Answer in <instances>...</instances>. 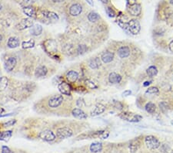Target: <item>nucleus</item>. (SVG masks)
Listing matches in <instances>:
<instances>
[{
  "instance_id": "nucleus-5",
  "label": "nucleus",
  "mask_w": 173,
  "mask_h": 153,
  "mask_svg": "<svg viewBox=\"0 0 173 153\" xmlns=\"http://www.w3.org/2000/svg\"><path fill=\"white\" fill-rule=\"evenodd\" d=\"M56 135H57V137L59 138H66L71 137L72 135H73V131L71 128H69L68 127L59 128L56 131Z\"/></svg>"
},
{
  "instance_id": "nucleus-37",
  "label": "nucleus",
  "mask_w": 173,
  "mask_h": 153,
  "mask_svg": "<svg viewBox=\"0 0 173 153\" xmlns=\"http://www.w3.org/2000/svg\"><path fill=\"white\" fill-rule=\"evenodd\" d=\"M76 105L79 107H83L85 106V103L84 100L83 98H79L76 102Z\"/></svg>"
},
{
  "instance_id": "nucleus-28",
  "label": "nucleus",
  "mask_w": 173,
  "mask_h": 153,
  "mask_svg": "<svg viewBox=\"0 0 173 153\" xmlns=\"http://www.w3.org/2000/svg\"><path fill=\"white\" fill-rule=\"evenodd\" d=\"M99 19H100V16L95 12H91L88 15V20L92 22H97Z\"/></svg>"
},
{
  "instance_id": "nucleus-33",
  "label": "nucleus",
  "mask_w": 173,
  "mask_h": 153,
  "mask_svg": "<svg viewBox=\"0 0 173 153\" xmlns=\"http://www.w3.org/2000/svg\"><path fill=\"white\" fill-rule=\"evenodd\" d=\"M22 48L24 49H30L34 47L35 46V41L33 40H30L29 41H24L22 44Z\"/></svg>"
},
{
  "instance_id": "nucleus-47",
  "label": "nucleus",
  "mask_w": 173,
  "mask_h": 153,
  "mask_svg": "<svg viewBox=\"0 0 173 153\" xmlns=\"http://www.w3.org/2000/svg\"><path fill=\"white\" fill-rule=\"evenodd\" d=\"M2 112H4V109L2 108V107H0V114H2Z\"/></svg>"
},
{
  "instance_id": "nucleus-40",
  "label": "nucleus",
  "mask_w": 173,
  "mask_h": 153,
  "mask_svg": "<svg viewBox=\"0 0 173 153\" xmlns=\"http://www.w3.org/2000/svg\"><path fill=\"white\" fill-rule=\"evenodd\" d=\"M2 153H13V152L8 147V146H2Z\"/></svg>"
},
{
  "instance_id": "nucleus-1",
  "label": "nucleus",
  "mask_w": 173,
  "mask_h": 153,
  "mask_svg": "<svg viewBox=\"0 0 173 153\" xmlns=\"http://www.w3.org/2000/svg\"><path fill=\"white\" fill-rule=\"evenodd\" d=\"M118 25L122 29L128 31L132 35H137L141 30V26L137 20H131L128 22H118Z\"/></svg>"
},
{
  "instance_id": "nucleus-38",
  "label": "nucleus",
  "mask_w": 173,
  "mask_h": 153,
  "mask_svg": "<svg viewBox=\"0 0 173 153\" xmlns=\"http://www.w3.org/2000/svg\"><path fill=\"white\" fill-rule=\"evenodd\" d=\"M16 123V120H10V121H7L6 123L3 124V126L4 127H9V126H13Z\"/></svg>"
},
{
  "instance_id": "nucleus-4",
  "label": "nucleus",
  "mask_w": 173,
  "mask_h": 153,
  "mask_svg": "<svg viewBox=\"0 0 173 153\" xmlns=\"http://www.w3.org/2000/svg\"><path fill=\"white\" fill-rule=\"evenodd\" d=\"M63 96L61 94H56V95L52 96L50 97V99L48 102V104L52 108H56V107H59L61 105L63 102Z\"/></svg>"
},
{
  "instance_id": "nucleus-42",
  "label": "nucleus",
  "mask_w": 173,
  "mask_h": 153,
  "mask_svg": "<svg viewBox=\"0 0 173 153\" xmlns=\"http://www.w3.org/2000/svg\"><path fill=\"white\" fill-rule=\"evenodd\" d=\"M136 2H137V0H127V2H128V6H130V5L136 4Z\"/></svg>"
},
{
  "instance_id": "nucleus-25",
  "label": "nucleus",
  "mask_w": 173,
  "mask_h": 153,
  "mask_svg": "<svg viewBox=\"0 0 173 153\" xmlns=\"http://www.w3.org/2000/svg\"><path fill=\"white\" fill-rule=\"evenodd\" d=\"M85 84L87 88H89V89H97L98 88V83L96 81H95L94 80L92 79H88L85 81Z\"/></svg>"
},
{
  "instance_id": "nucleus-3",
  "label": "nucleus",
  "mask_w": 173,
  "mask_h": 153,
  "mask_svg": "<svg viewBox=\"0 0 173 153\" xmlns=\"http://www.w3.org/2000/svg\"><path fill=\"white\" fill-rule=\"evenodd\" d=\"M119 117L122 119L130 121V122H134V123L139 122V121H140L142 119V117L141 115H136V114L130 113V112L122 113L119 115Z\"/></svg>"
},
{
  "instance_id": "nucleus-51",
  "label": "nucleus",
  "mask_w": 173,
  "mask_h": 153,
  "mask_svg": "<svg viewBox=\"0 0 173 153\" xmlns=\"http://www.w3.org/2000/svg\"><path fill=\"white\" fill-rule=\"evenodd\" d=\"M171 123H172V125H173V121H172Z\"/></svg>"
},
{
  "instance_id": "nucleus-27",
  "label": "nucleus",
  "mask_w": 173,
  "mask_h": 153,
  "mask_svg": "<svg viewBox=\"0 0 173 153\" xmlns=\"http://www.w3.org/2000/svg\"><path fill=\"white\" fill-rule=\"evenodd\" d=\"M9 85V79L6 77L0 78V91H4Z\"/></svg>"
},
{
  "instance_id": "nucleus-32",
  "label": "nucleus",
  "mask_w": 173,
  "mask_h": 153,
  "mask_svg": "<svg viewBox=\"0 0 173 153\" xmlns=\"http://www.w3.org/2000/svg\"><path fill=\"white\" fill-rule=\"evenodd\" d=\"M12 136V131H6L0 133V140L7 141Z\"/></svg>"
},
{
  "instance_id": "nucleus-29",
  "label": "nucleus",
  "mask_w": 173,
  "mask_h": 153,
  "mask_svg": "<svg viewBox=\"0 0 173 153\" xmlns=\"http://www.w3.org/2000/svg\"><path fill=\"white\" fill-rule=\"evenodd\" d=\"M100 60L99 58L96 57L94 58L93 60H91L89 62V67H90L92 69H97L100 67Z\"/></svg>"
},
{
  "instance_id": "nucleus-41",
  "label": "nucleus",
  "mask_w": 173,
  "mask_h": 153,
  "mask_svg": "<svg viewBox=\"0 0 173 153\" xmlns=\"http://www.w3.org/2000/svg\"><path fill=\"white\" fill-rule=\"evenodd\" d=\"M131 94H132V91L130 90H126L122 93V94H123V96H129Z\"/></svg>"
},
{
  "instance_id": "nucleus-10",
  "label": "nucleus",
  "mask_w": 173,
  "mask_h": 153,
  "mask_svg": "<svg viewBox=\"0 0 173 153\" xmlns=\"http://www.w3.org/2000/svg\"><path fill=\"white\" fill-rule=\"evenodd\" d=\"M83 12V6L79 3H75L69 8V13L73 16H78Z\"/></svg>"
},
{
  "instance_id": "nucleus-13",
  "label": "nucleus",
  "mask_w": 173,
  "mask_h": 153,
  "mask_svg": "<svg viewBox=\"0 0 173 153\" xmlns=\"http://www.w3.org/2000/svg\"><path fill=\"white\" fill-rule=\"evenodd\" d=\"M130 53H131V50L130 48L127 46H121L117 51V54H118V57L120 58H126L128 57V56L130 55Z\"/></svg>"
},
{
  "instance_id": "nucleus-43",
  "label": "nucleus",
  "mask_w": 173,
  "mask_h": 153,
  "mask_svg": "<svg viewBox=\"0 0 173 153\" xmlns=\"http://www.w3.org/2000/svg\"><path fill=\"white\" fill-rule=\"evenodd\" d=\"M169 50H170V51L172 52L173 53V40H172V41L170 42V44H169Z\"/></svg>"
},
{
  "instance_id": "nucleus-44",
  "label": "nucleus",
  "mask_w": 173,
  "mask_h": 153,
  "mask_svg": "<svg viewBox=\"0 0 173 153\" xmlns=\"http://www.w3.org/2000/svg\"><path fill=\"white\" fill-rule=\"evenodd\" d=\"M87 2V3L89 5H90L91 6H94V3H93V0H85Z\"/></svg>"
},
{
  "instance_id": "nucleus-35",
  "label": "nucleus",
  "mask_w": 173,
  "mask_h": 153,
  "mask_svg": "<svg viewBox=\"0 0 173 153\" xmlns=\"http://www.w3.org/2000/svg\"><path fill=\"white\" fill-rule=\"evenodd\" d=\"M159 92V90L156 87H151L146 91V94H158Z\"/></svg>"
},
{
  "instance_id": "nucleus-24",
  "label": "nucleus",
  "mask_w": 173,
  "mask_h": 153,
  "mask_svg": "<svg viewBox=\"0 0 173 153\" xmlns=\"http://www.w3.org/2000/svg\"><path fill=\"white\" fill-rule=\"evenodd\" d=\"M43 16L45 18L49 19L50 20H59V16L56 13L53 12H49V11H44L42 12Z\"/></svg>"
},
{
  "instance_id": "nucleus-46",
  "label": "nucleus",
  "mask_w": 173,
  "mask_h": 153,
  "mask_svg": "<svg viewBox=\"0 0 173 153\" xmlns=\"http://www.w3.org/2000/svg\"><path fill=\"white\" fill-rule=\"evenodd\" d=\"M151 83V81H146L143 83L144 87H148L149 85H150V83Z\"/></svg>"
},
{
  "instance_id": "nucleus-21",
  "label": "nucleus",
  "mask_w": 173,
  "mask_h": 153,
  "mask_svg": "<svg viewBox=\"0 0 173 153\" xmlns=\"http://www.w3.org/2000/svg\"><path fill=\"white\" fill-rule=\"evenodd\" d=\"M19 40L18 38L10 37L8 42H7V46L11 49H14V48L18 47L19 46Z\"/></svg>"
},
{
  "instance_id": "nucleus-23",
  "label": "nucleus",
  "mask_w": 173,
  "mask_h": 153,
  "mask_svg": "<svg viewBox=\"0 0 173 153\" xmlns=\"http://www.w3.org/2000/svg\"><path fill=\"white\" fill-rule=\"evenodd\" d=\"M90 151L93 153H97L102 151V144L100 142H94L90 145Z\"/></svg>"
},
{
  "instance_id": "nucleus-49",
  "label": "nucleus",
  "mask_w": 173,
  "mask_h": 153,
  "mask_svg": "<svg viewBox=\"0 0 173 153\" xmlns=\"http://www.w3.org/2000/svg\"><path fill=\"white\" fill-rule=\"evenodd\" d=\"M169 2H170L172 5H173V0H169Z\"/></svg>"
},
{
  "instance_id": "nucleus-14",
  "label": "nucleus",
  "mask_w": 173,
  "mask_h": 153,
  "mask_svg": "<svg viewBox=\"0 0 173 153\" xmlns=\"http://www.w3.org/2000/svg\"><path fill=\"white\" fill-rule=\"evenodd\" d=\"M65 78L69 83H75L79 78V74L75 70H70L66 74Z\"/></svg>"
},
{
  "instance_id": "nucleus-6",
  "label": "nucleus",
  "mask_w": 173,
  "mask_h": 153,
  "mask_svg": "<svg viewBox=\"0 0 173 153\" xmlns=\"http://www.w3.org/2000/svg\"><path fill=\"white\" fill-rule=\"evenodd\" d=\"M39 137L45 141H52L55 139V135L51 130L45 129L40 132Z\"/></svg>"
},
{
  "instance_id": "nucleus-19",
  "label": "nucleus",
  "mask_w": 173,
  "mask_h": 153,
  "mask_svg": "<svg viewBox=\"0 0 173 153\" xmlns=\"http://www.w3.org/2000/svg\"><path fill=\"white\" fill-rule=\"evenodd\" d=\"M105 111H106V106L103 105L102 104H97L95 106L94 110L92 112V116H96L98 115H101Z\"/></svg>"
},
{
  "instance_id": "nucleus-48",
  "label": "nucleus",
  "mask_w": 173,
  "mask_h": 153,
  "mask_svg": "<svg viewBox=\"0 0 173 153\" xmlns=\"http://www.w3.org/2000/svg\"><path fill=\"white\" fill-rule=\"evenodd\" d=\"M2 35H0V43L2 42Z\"/></svg>"
},
{
  "instance_id": "nucleus-18",
  "label": "nucleus",
  "mask_w": 173,
  "mask_h": 153,
  "mask_svg": "<svg viewBox=\"0 0 173 153\" xmlns=\"http://www.w3.org/2000/svg\"><path fill=\"white\" fill-rule=\"evenodd\" d=\"M23 12L29 18H35L36 16V11L32 6H26L23 8Z\"/></svg>"
},
{
  "instance_id": "nucleus-16",
  "label": "nucleus",
  "mask_w": 173,
  "mask_h": 153,
  "mask_svg": "<svg viewBox=\"0 0 173 153\" xmlns=\"http://www.w3.org/2000/svg\"><path fill=\"white\" fill-rule=\"evenodd\" d=\"M114 59V54L112 52H105L104 54H102L101 56V60L105 64H108L113 60Z\"/></svg>"
},
{
  "instance_id": "nucleus-34",
  "label": "nucleus",
  "mask_w": 173,
  "mask_h": 153,
  "mask_svg": "<svg viewBox=\"0 0 173 153\" xmlns=\"http://www.w3.org/2000/svg\"><path fill=\"white\" fill-rule=\"evenodd\" d=\"M159 107L160 110H161L163 113H166L169 109V106H168V104L165 102H162L159 104Z\"/></svg>"
},
{
  "instance_id": "nucleus-31",
  "label": "nucleus",
  "mask_w": 173,
  "mask_h": 153,
  "mask_svg": "<svg viewBox=\"0 0 173 153\" xmlns=\"http://www.w3.org/2000/svg\"><path fill=\"white\" fill-rule=\"evenodd\" d=\"M145 108H146V111H147L148 113L153 114L155 113V110H156V106H155V104L152 103V102H149V103H147L146 104Z\"/></svg>"
},
{
  "instance_id": "nucleus-9",
  "label": "nucleus",
  "mask_w": 173,
  "mask_h": 153,
  "mask_svg": "<svg viewBox=\"0 0 173 153\" xmlns=\"http://www.w3.org/2000/svg\"><path fill=\"white\" fill-rule=\"evenodd\" d=\"M128 11L131 16H139L142 12V7H141V5L138 4V3L130 5V6H128Z\"/></svg>"
},
{
  "instance_id": "nucleus-11",
  "label": "nucleus",
  "mask_w": 173,
  "mask_h": 153,
  "mask_svg": "<svg viewBox=\"0 0 173 153\" xmlns=\"http://www.w3.org/2000/svg\"><path fill=\"white\" fill-rule=\"evenodd\" d=\"M16 64H17V60H16V58L13 57H11L5 63V69H6V71H12V70L16 67Z\"/></svg>"
},
{
  "instance_id": "nucleus-8",
  "label": "nucleus",
  "mask_w": 173,
  "mask_h": 153,
  "mask_svg": "<svg viewBox=\"0 0 173 153\" xmlns=\"http://www.w3.org/2000/svg\"><path fill=\"white\" fill-rule=\"evenodd\" d=\"M58 88H59L60 93L64 95H71L72 88L69 83H66V82H61L58 86Z\"/></svg>"
},
{
  "instance_id": "nucleus-30",
  "label": "nucleus",
  "mask_w": 173,
  "mask_h": 153,
  "mask_svg": "<svg viewBox=\"0 0 173 153\" xmlns=\"http://www.w3.org/2000/svg\"><path fill=\"white\" fill-rule=\"evenodd\" d=\"M128 148H129V150L131 152H136L138 149H139V142L137 140H134V141H132V142L129 144Z\"/></svg>"
},
{
  "instance_id": "nucleus-45",
  "label": "nucleus",
  "mask_w": 173,
  "mask_h": 153,
  "mask_svg": "<svg viewBox=\"0 0 173 153\" xmlns=\"http://www.w3.org/2000/svg\"><path fill=\"white\" fill-rule=\"evenodd\" d=\"M14 115L13 113H9V114H7V115H0V117H8V116H11V115Z\"/></svg>"
},
{
  "instance_id": "nucleus-50",
  "label": "nucleus",
  "mask_w": 173,
  "mask_h": 153,
  "mask_svg": "<svg viewBox=\"0 0 173 153\" xmlns=\"http://www.w3.org/2000/svg\"><path fill=\"white\" fill-rule=\"evenodd\" d=\"M2 9V4L0 3V10Z\"/></svg>"
},
{
  "instance_id": "nucleus-2",
  "label": "nucleus",
  "mask_w": 173,
  "mask_h": 153,
  "mask_svg": "<svg viewBox=\"0 0 173 153\" xmlns=\"http://www.w3.org/2000/svg\"><path fill=\"white\" fill-rule=\"evenodd\" d=\"M145 144H146V147L150 150H155L159 148L160 146V141L156 137L153 135H149L145 138Z\"/></svg>"
},
{
  "instance_id": "nucleus-15",
  "label": "nucleus",
  "mask_w": 173,
  "mask_h": 153,
  "mask_svg": "<svg viewBox=\"0 0 173 153\" xmlns=\"http://www.w3.org/2000/svg\"><path fill=\"white\" fill-rule=\"evenodd\" d=\"M72 114L76 118L79 119H85L87 118V115L81 108H74L72 111Z\"/></svg>"
},
{
  "instance_id": "nucleus-17",
  "label": "nucleus",
  "mask_w": 173,
  "mask_h": 153,
  "mask_svg": "<svg viewBox=\"0 0 173 153\" xmlns=\"http://www.w3.org/2000/svg\"><path fill=\"white\" fill-rule=\"evenodd\" d=\"M48 69L45 66H39L35 70V76L36 78H41L47 74Z\"/></svg>"
},
{
  "instance_id": "nucleus-39",
  "label": "nucleus",
  "mask_w": 173,
  "mask_h": 153,
  "mask_svg": "<svg viewBox=\"0 0 173 153\" xmlns=\"http://www.w3.org/2000/svg\"><path fill=\"white\" fill-rule=\"evenodd\" d=\"M106 12H107V14L108 15V16H109V17H112V18L115 17V16H116V13H115V12L111 8H107Z\"/></svg>"
},
{
  "instance_id": "nucleus-26",
  "label": "nucleus",
  "mask_w": 173,
  "mask_h": 153,
  "mask_svg": "<svg viewBox=\"0 0 173 153\" xmlns=\"http://www.w3.org/2000/svg\"><path fill=\"white\" fill-rule=\"evenodd\" d=\"M146 73L148 76L150 78H153L155 76L157 75L158 74V69L155 66H150L146 70Z\"/></svg>"
},
{
  "instance_id": "nucleus-12",
  "label": "nucleus",
  "mask_w": 173,
  "mask_h": 153,
  "mask_svg": "<svg viewBox=\"0 0 173 153\" xmlns=\"http://www.w3.org/2000/svg\"><path fill=\"white\" fill-rule=\"evenodd\" d=\"M45 48L47 49V52L55 53V51H57V44L54 40H48L45 42Z\"/></svg>"
},
{
  "instance_id": "nucleus-20",
  "label": "nucleus",
  "mask_w": 173,
  "mask_h": 153,
  "mask_svg": "<svg viewBox=\"0 0 173 153\" xmlns=\"http://www.w3.org/2000/svg\"><path fill=\"white\" fill-rule=\"evenodd\" d=\"M122 80V77L119 74L112 72L108 76V81L112 83H118Z\"/></svg>"
},
{
  "instance_id": "nucleus-36",
  "label": "nucleus",
  "mask_w": 173,
  "mask_h": 153,
  "mask_svg": "<svg viewBox=\"0 0 173 153\" xmlns=\"http://www.w3.org/2000/svg\"><path fill=\"white\" fill-rule=\"evenodd\" d=\"M87 50V46L85 45H79L77 48V51L79 52V54H83Z\"/></svg>"
},
{
  "instance_id": "nucleus-22",
  "label": "nucleus",
  "mask_w": 173,
  "mask_h": 153,
  "mask_svg": "<svg viewBox=\"0 0 173 153\" xmlns=\"http://www.w3.org/2000/svg\"><path fill=\"white\" fill-rule=\"evenodd\" d=\"M30 32H31L32 35H33V36H39L42 33V27L41 25H39V24L33 25V26L31 28Z\"/></svg>"
},
{
  "instance_id": "nucleus-7",
  "label": "nucleus",
  "mask_w": 173,
  "mask_h": 153,
  "mask_svg": "<svg viewBox=\"0 0 173 153\" xmlns=\"http://www.w3.org/2000/svg\"><path fill=\"white\" fill-rule=\"evenodd\" d=\"M34 22L30 18H26L22 20L21 22H19L16 26V28L19 30H23L25 29H28V28H32L33 26Z\"/></svg>"
}]
</instances>
